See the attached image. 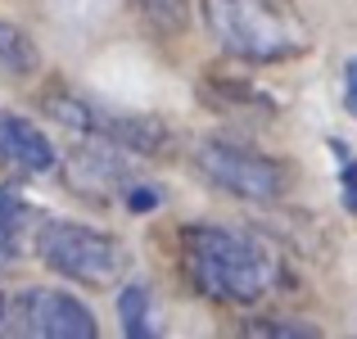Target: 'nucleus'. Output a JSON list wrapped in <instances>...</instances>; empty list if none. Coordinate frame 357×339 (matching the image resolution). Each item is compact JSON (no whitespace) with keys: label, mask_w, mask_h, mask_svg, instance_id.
Wrapping results in <instances>:
<instances>
[{"label":"nucleus","mask_w":357,"mask_h":339,"mask_svg":"<svg viewBox=\"0 0 357 339\" xmlns=\"http://www.w3.org/2000/svg\"><path fill=\"white\" fill-rule=\"evenodd\" d=\"M185 271L208 299L253 303L276 280V258L253 235L227 231V226H190L185 231Z\"/></svg>","instance_id":"1"},{"label":"nucleus","mask_w":357,"mask_h":339,"mask_svg":"<svg viewBox=\"0 0 357 339\" xmlns=\"http://www.w3.org/2000/svg\"><path fill=\"white\" fill-rule=\"evenodd\" d=\"M204 23L222 50L240 59H289L307 50V27L280 0H204Z\"/></svg>","instance_id":"2"},{"label":"nucleus","mask_w":357,"mask_h":339,"mask_svg":"<svg viewBox=\"0 0 357 339\" xmlns=\"http://www.w3.org/2000/svg\"><path fill=\"white\" fill-rule=\"evenodd\" d=\"M36 253H41L45 267H54L68 280H82V285H109L122 271L118 240L91 231V226H77V222H41Z\"/></svg>","instance_id":"3"},{"label":"nucleus","mask_w":357,"mask_h":339,"mask_svg":"<svg viewBox=\"0 0 357 339\" xmlns=\"http://www.w3.org/2000/svg\"><path fill=\"white\" fill-rule=\"evenodd\" d=\"M199 172L208 176L213 186L240 195V199H253V204H267L280 195L285 176L271 158L253 154V149H240V145H227V140H213V145L199 149Z\"/></svg>","instance_id":"4"},{"label":"nucleus","mask_w":357,"mask_h":339,"mask_svg":"<svg viewBox=\"0 0 357 339\" xmlns=\"http://www.w3.org/2000/svg\"><path fill=\"white\" fill-rule=\"evenodd\" d=\"M14 326L36 339H96V317L63 289H23L14 303Z\"/></svg>","instance_id":"5"},{"label":"nucleus","mask_w":357,"mask_h":339,"mask_svg":"<svg viewBox=\"0 0 357 339\" xmlns=\"http://www.w3.org/2000/svg\"><path fill=\"white\" fill-rule=\"evenodd\" d=\"M0 158H9L23 172H50L54 167V145L45 140L41 127H32L18 113H5L0 118Z\"/></svg>","instance_id":"6"},{"label":"nucleus","mask_w":357,"mask_h":339,"mask_svg":"<svg viewBox=\"0 0 357 339\" xmlns=\"http://www.w3.org/2000/svg\"><path fill=\"white\" fill-rule=\"evenodd\" d=\"M68 181L77 186V190H86V195H100V190H109V186L127 181V163L114 158V154H105V149H73Z\"/></svg>","instance_id":"7"},{"label":"nucleus","mask_w":357,"mask_h":339,"mask_svg":"<svg viewBox=\"0 0 357 339\" xmlns=\"http://www.w3.org/2000/svg\"><path fill=\"white\" fill-rule=\"evenodd\" d=\"M96 131H105L109 140L136 149V154H154V149H163V140H167L154 118H100Z\"/></svg>","instance_id":"8"},{"label":"nucleus","mask_w":357,"mask_h":339,"mask_svg":"<svg viewBox=\"0 0 357 339\" xmlns=\"http://www.w3.org/2000/svg\"><path fill=\"white\" fill-rule=\"evenodd\" d=\"M0 68H5V73H32L36 68L32 36L18 32L14 23H0Z\"/></svg>","instance_id":"9"},{"label":"nucleus","mask_w":357,"mask_h":339,"mask_svg":"<svg viewBox=\"0 0 357 339\" xmlns=\"http://www.w3.org/2000/svg\"><path fill=\"white\" fill-rule=\"evenodd\" d=\"M118 312H122V331H127L131 339H145L149 326H145V312H149V294L145 285H127L118 294Z\"/></svg>","instance_id":"10"},{"label":"nucleus","mask_w":357,"mask_h":339,"mask_svg":"<svg viewBox=\"0 0 357 339\" xmlns=\"http://www.w3.org/2000/svg\"><path fill=\"white\" fill-rule=\"evenodd\" d=\"M45 113L73 131H96V122H100V113H91L82 100H68V96H50L45 100Z\"/></svg>","instance_id":"11"},{"label":"nucleus","mask_w":357,"mask_h":339,"mask_svg":"<svg viewBox=\"0 0 357 339\" xmlns=\"http://www.w3.org/2000/svg\"><path fill=\"white\" fill-rule=\"evenodd\" d=\"M154 204H158V190H154V186H131V190H127V209L145 213V209H154Z\"/></svg>","instance_id":"12"},{"label":"nucleus","mask_w":357,"mask_h":339,"mask_svg":"<svg viewBox=\"0 0 357 339\" xmlns=\"http://www.w3.org/2000/svg\"><path fill=\"white\" fill-rule=\"evenodd\" d=\"M253 335H312L307 326H285V322H258V326H249Z\"/></svg>","instance_id":"13"},{"label":"nucleus","mask_w":357,"mask_h":339,"mask_svg":"<svg viewBox=\"0 0 357 339\" xmlns=\"http://www.w3.org/2000/svg\"><path fill=\"white\" fill-rule=\"evenodd\" d=\"M349 109L357 113V59L349 63Z\"/></svg>","instance_id":"14"},{"label":"nucleus","mask_w":357,"mask_h":339,"mask_svg":"<svg viewBox=\"0 0 357 339\" xmlns=\"http://www.w3.org/2000/svg\"><path fill=\"white\" fill-rule=\"evenodd\" d=\"M0 326H5V294H0Z\"/></svg>","instance_id":"15"}]
</instances>
